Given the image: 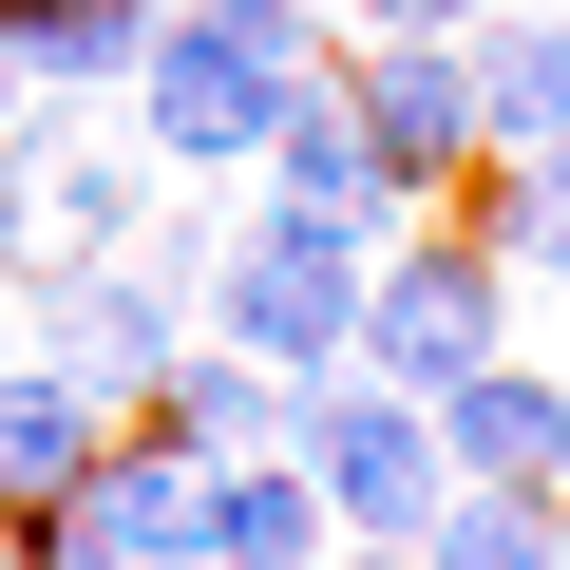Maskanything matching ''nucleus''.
I'll list each match as a JSON object with an SVG mask.
<instances>
[{
  "mask_svg": "<svg viewBox=\"0 0 570 570\" xmlns=\"http://www.w3.org/2000/svg\"><path fill=\"white\" fill-rule=\"evenodd\" d=\"M438 209H456V228H475L513 285H570V134H551V153H475Z\"/></svg>",
  "mask_w": 570,
  "mask_h": 570,
  "instance_id": "obj_13",
  "label": "nucleus"
},
{
  "mask_svg": "<svg viewBox=\"0 0 570 570\" xmlns=\"http://www.w3.org/2000/svg\"><path fill=\"white\" fill-rule=\"evenodd\" d=\"M153 20H171V0H20L0 39H20V77H39V96H134Z\"/></svg>",
  "mask_w": 570,
  "mask_h": 570,
  "instance_id": "obj_15",
  "label": "nucleus"
},
{
  "mask_svg": "<svg viewBox=\"0 0 570 570\" xmlns=\"http://www.w3.org/2000/svg\"><path fill=\"white\" fill-rule=\"evenodd\" d=\"M419 570H570V494H513V475H456L419 513Z\"/></svg>",
  "mask_w": 570,
  "mask_h": 570,
  "instance_id": "obj_17",
  "label": "nucleus"
},
{
  "mask_svg": "<svg viewBox=\"0 0 570 570\" xmlns=\"http://www.w3.org/2000/svg\"><path fill=\"white\" fill-rule=\"evenodd\" d=\"M343 532H324V494H305V456H209V570H324Z\"/></svg>",
  "mask_w": 570,
  "mask_h": 570,
  "instance_id": "obj_14",
  "label": "nucleus"
},
{
  "mask_svg": "<svg viewBox=\"0 0 570 570\" xmlns=\"http://www.w3.org/2000/svg\"><path fill=\"white\" fill-rule=\"evenodd\" d=\"M285 456H305L324 532H419V513L456 494V456H438V400H419V381H381V362L285 381Z\"/></svg>",
  "mask_w": 570,
  "mask_h": 570,
  "instance_id": "obj_4",
  "label": "nucleus"
},
{
  "mask_svg": "<svg viewBox=\"0 0 570 570\" xmlns=\"http://www.w3.org/2000/svg\"><path fill=\"white\" fill-rule=\"evenodd\" d=\"M438 456L456 475H513V494H570V381L494 343L475 381H438Z\"/></svg>",
  "mask_w": 570,
  "mask_h": 570,
  "instance_id": "obj_10",
  "label": "nucleus"
},
{
  "mask_svg": "<svg viewBox=\"0 0 570 570\" xmlns=\"http://www.w3.org/2000/svg\"><path fill=\"white\" fill-rule=\"evenodd\" d=\"M77 513H96L134 570H209V456H190L171 419H115L96 475H77Z\"/></svg>",
  "mask_w": 570,
  "mask_h": 570,
  "instance_id": "obj_9",
  "label": "nucleus"
},
{
  "mask_svg": "<svg viewBox=\"0 0 570 570\" xmlns=\"http://www.w3.org/2000/svg\"><path fill=\"white\" fill-rule=\"evenodd\" d=\"M20 343L58 362V381H96L115 419L190 362V266H153V247H115V266H77V285H39L20 305Z\"/></svg>",
  "mask_w": 570,
  "mask_h": 570,
  "instance_id": "obj_6",
  "label": "nucleus"
},
{
  "mask_svg": "<svg viewBox=\"0 0 570 570\" xmlns=\"http://www.w3.org/2000/svg\"><path fill=\"white\" fill-rule=\"evenodd\" d=\"M0 570H134V551H115V532L58 494V513H0Z\"/></svg>",
  "mask_w": 570,
  "mask_h": 570,
  "instance_id": "obj_18",
  "label": "nucleus"
},
{
  "mask_svg": "<svg viewBox=\"0 0 570 570\" xmlns=\"http://www.w3.org/2000/svg\"><path fill=\"white\" fill-rule=\"evenodd\" d=\"M343 20H362V39H475L494 0H343Z\"/></svg>",
  "mask_w": 570,
  "mask_h": 570,
  "instance_id": "obj_19",
  "label": "nucleus"
},
{
  "mask_svg": "<svg viewBox=\"0 0 570 570\" xmlns=\"http://www.w3.org/2000/svg\"><path fill=\"white\" fill-rule=\"evenodd\" d=\"M96 438H115V400H96V381H58L39 343L0 362V513H58V494L96 475Z\"/></svg>",
  "mask_w": 570,
  "mask_h": 570,
  "instance_id": "obj_12",
  "label": "nucleus"
},
{
  "mask_svg": "<svg viewBox=\"0 0 570 570\" xmlns=\"http://www.w3.org/2000/svg\"><path fill=\"white\" fill-rule=\"evenodd\" d=\"M0 362H20V285H0Z\"/></svg>",
  "mask_w": 570,
  "mask_h": 570,
  "instance_id": "obj_22",
  "label": "nucleus"
},
{
  "mask_svg": "<svg viewBox=\"0 0 570 570\" xmlns=\"http://www.w3.org/2000/svg\"><path fill=\"white\" fill-rule=\"evenodd\" d=\"M190 324H209V343H247L266 381H324V362H362V247L247 190V209H228V247H209V285H190Z\"/></svg>",
  "mask_w": 570,
  "mask_h": 570,
  "instance_id": "obj_3",
  "label": "nucleus"
},
{
  "mask_svg": "<svg viewBox=\"0 0 570 570\" xmlns=\"http://www.w3.org/2000/svg\"><path fill=\"white\" fill-rule=\"evenodd\" d=\"M324 77H343V115H362V153H381V190H400V209H438V190L494 153V134H475L456 39H362V20H343V58H324Z\"/></svg>",
  "mask_w": 570,
  "mask_h": 570,
  "instance_id": "obj_7",
  "label": "nucleus"
},
{
  "mask_svg": "<svg viewBox=\"0 0 570 570\" xmlns=\"http://www.w3.org/2000/svg\"><path fill=\"white\" fill-rule=\"evenodd\" d=\"M20 115H39V77H20V39H0V134H20Z\"/></svg>",
  "mask_w": 570,
  "mask_h": 570,
  "instance_id": "obj_21",
  "label": "nucleus"
},
{
  "mask_svg": "<svg viewBox=\"0 0 570 570\" xmlns=\"http://www.w3.org/2000/svg\"><path fill=\"white\" fill-rule=\"evenodd\" d=\"M134 419H171L190 456H266V438H285V381H266L247 343H209V324H190V362H171V381H153Z\"/></svg>",
  "mask_w": 570,
  "mask_h": 570,
  "instance_id": "obj_16",
  "label": "nucleus"
},
{
  "mask_svg": "<svg viewBox=\"0 0 570 570\" xmlns=\"http://www.w3.org/2000/svg\"><path fill=\"white\" fill-rule=\"evenodd\" d=\"M266 209H305V228H343L362 266L419 228L400 190H381V153H362V115H343V77H305V96H285V134H266Z\"/></svg>",
  "mask_w": 570,
  "mask_h": 570,
  "instance_id": "obj_8",
  "label": "nucleus"
},
{
  "mask_svg": "<svg viewBox=\"0 0 570 570\" xmlns=\"http://www.w3.org/2000/svg\"><path fill=\"white\" fill-rule=\"evenodd\" d=\"M153 209H171V171L153 153H96L77 134V96H39L20 134H0V285H77V266H115V247H153Z\"/></svg>",
  "mask_w": 570,
  "mask_h": 570,
  "instance_id": "obj_2",
  "label": "nucleus"
},
{
  "mask_svg": "<svg viewBox=\"0 0 570 570\" xmlns=\"http://www.w3.org/2000/svg\"><path fill=\"white\" fill-rule=\"evenodd\" d=\"M494 343H513V266H494V247H475L456 209H419V228H400V247L362 266V362L438 400V381H475Z\"/></svg>",
  "mask_w": 570,
  "mask_h": 570,
  "instance_id": "obj_5",
  "label": "nucleus"
},
{
  "mask_svg": "<svg viewBox=\"0 0 570 570\" xmlns=\"http://www.w3.org/2000/svg\"><path fill=\"white\" fill-rule=\"evenodd\" d=\"M456 77H475V134L494 153H551L570 134V0H494V20L456 39Z\"/></svg>",
  "mask_w": 570,
  "mask_h": 570,
  "instance_id": "obj_11",
  "label": "nucleus"
},
{
  "mask_svg": "<svg viewBox=\"0 0 570 570\" xmlns=\"http://www.w3.org/2000/svg\"><path fill=\"white\" fill-rule=\"evenodd\" d=\"M0 20H20V0H0Z\"/></svg>",
  "mask_w": 570,
  "mask_h": 570,
  "instance_id": "obj_23",
  "label": "nucleus"
},
{
  "mask_svg": "<svg viewBox=\"0 0 570 570\" xmlns=\"http://www.w3.org/2000/svg\"><path fill=\"white\" fill-rule=\"evenodd\" d=\"M324 570H419V532H343V551H324Z\"/></svg>",
  "mask_w": 570,
  "mask_h": 570,
  "instance_id": "obj_20",
  "label": "nucleus"
},
{
  "mask_svg": "<svg viewBox=\"0 0 570 570\" xmlns=\"http://www.w3.org/2000/svg\"><path fill=\"white\" fill-rule=\"evenodd\" d=\"M324 58H343L324 0H171L153 58H134V153L190 171V190H228V171H266L285 96H305Z\"/></svg>",
  "mask_w": 570,
  "mask_h": 570,
  "instance_id": "obj_1",
  "label": "nucleus"
}]
</instances>
